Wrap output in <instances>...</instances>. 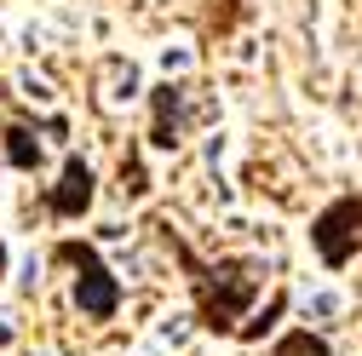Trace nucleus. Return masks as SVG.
I'll return each instance as SVG.
<instances>
[{"label":"nucleus","instance_id":"f257e3e1","mask_svg":"<svg viewBox=\"0 0 362 356\" xmlns=\"http://www.w3.org/2000/svg\"><path fill=\"white\" fill-rule=\"evenodd\" d=\"M173 253H178V264L190 271L202 328L230 333V328L242 322V310L253 304V293H259V264H253V259H218V264H202L185 242H173Z\"/></svg>","mask_w":362,"mask_h":356},{"label":"nucleus","instance_id":"20e7f679","mask_svg":"<svg viewBox=\"0 0 362 356\" xmlns=\"http://www.w3.org/2000/svg\"><path fill=\"white\" fill-rule=\"evenodd\" d=\"M47 207H52L58 218H81L86 207H93V167L69 155L64 172H58V184H52V196H47Z\"/></svg>","mask_w":362,"mask_h":356},{"label":"nucleus","instance_id":"7ed1b4c3","mask_svg":"<svg viewBox=\"0 0 362 356\" xmlns=\"http://www.w3.org/2000/svg\"><path fill=\"white\" fill-rule=\"evenodd\" d=\"M310 242L316 253H322V264H351V253L362 247V196H339L328 201L322 213H316V225H310Z\"/></svg>","mask_w":362,"mask_h":356},{"label":"nucleus","instance_id":"423d86ee","mask_svg":"<svg viewBox=\"0 0 362 356\" xmlns=\"http://www.w3.org/2000/svg\"><path fill=\"white\" fill-rule=\"evenodd\" d=\"M6 161L23 167V172L40 161V144H35V132H29V126H6Z\"/></svg>","mask_w":362,"mask_h":356},{"label":"nucleus","instance_id":"6e6552de","mask_svg":"<svg viewBox=\"0 0 362 356\" xmlns=\"http://www.w3.org/2000/svg\"><path fill=\"white\" fill-rule=\"evenodd\" d=\"M0 276H6V247H0Z\"/></svg>","mask_w":362,"mask_h":356},{"label":"nucleus","instance_id":"f03ea898","mask_svg":"<svg viewBox=\"0 0 362 356\" xmlns=\"http://www.w3.org/2000/svg\"><path fill=\"white\" fill-rule=\"evenodd\" d=\"M52 259H58V264H75V304H81V316L110 322L115 310H121V287H115V276L104 271V259H98L93 247H81V242H58Z\"/></svg>","mask_w":362,"mask_h":356},{"label":"nucleus","instance_id":"0eeeda50","mask_svg":"<svg viewBox=\"0 0 362 356\" xmlns=\"http://www.w3.org/2000/svg\"><path fill=\"white\" fill-rule=\"evenodd\" d=\"M276 356H334V350H328V339H316V333H288L276 345Z\"/></svg>","mask_w":362,"mask_h":356},{"label":"nucleus","instance_id":"39448f33","mask_svg":"<svg viewBox=\"0 0 362 356\" xmlns=\"http://www.w3.org/2000/svg\"><path fill=\"white\" fill-rule=\"evenodd\" d=\"M156 144H178V86H156Z\"/></svg>","mask_w":362,"mask_h":356}]
</instances>
